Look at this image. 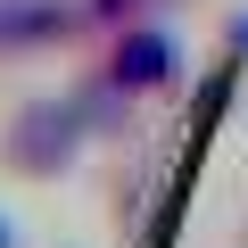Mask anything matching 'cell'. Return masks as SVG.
Instances as JSON below:
<instances>
[{
  "instance_id": "obj_5",
  "label": "cell",
  "mask_w": 248,
  "mask_h": 248,
  "mask_svg": "<svg viewBox=\"0 0 248 248\" xmlns=\"http://www.w3.org/2000/svg\"><path fill=\"white\" fill-rule=\"evenodd\" d=\"M0 248H17V223H9V215H0Z\"/></svg>"
},
{
  "instance_id": "obj_3",
  "label": "cell",
  "mask_w": 248,
  "mask_h": 248,
  "mask_svg": "<svg viewBox=\"0 0 248 248\" xmlns=\"http://www.w3.org/2000/svg\"><path fill=\"white\" fill-rule=\"evenodd\" d=\"M83 42H99L83 0H0V66H33Z\"/></svg>"
},
{
  "instance_id": "obj_1",
  "label": "cell",
  "mask_w": 248,
  "mask_h": 248,
  "mask_svg": "<svg viewBox=\"0 0 248 248\" xmlns=\"http://www.w3.org/2000/svg\"><path fill=\"white\" fill-rule=\"evenodd\" d=\"M91 116L75 99V83L58 91H25L9 116H0V166H9L17 182H66L83 157H91Z\"/></svg>"
},
{
  "instance_id": "obj_2",
  "label": "cell",
  "mask_w": 248,
  "mask_h": 248,
  "mask_svg": "<svg viewBox=\"0 0 248 248\" xmlns=\"http://www.w3.org/2000/svg\"><path fill=\"white\" fill-rule=\"evenodd\" d=\"M91 66H99L108 83H124L133 99H166V91H182L190 50H182L174 17L157 9V17H133V25H108V33H99V50H91Z\"/></svg>"
},
{
  "instance_id": "obj_4",
  "label": "cell",
  "mask_w": 248,
  "mask_h": 248,
  "mask_svg": "<svg viewBox=\"0 0 248 248\" xmlns=\"http://www.w3.org/2000/svg\"><path fill=\"white\" fill-rule=\"evenodd\" d=\"M223 66H232V75H248V9H232V17H223Z\"/></svg>"
}]
</instances>
